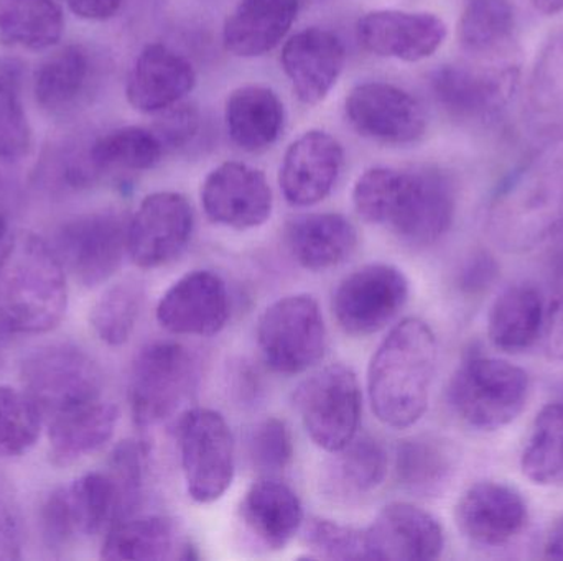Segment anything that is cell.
Returning a JSON list of instances; mask_svg holds the SVG:
<instances>
[{"instance_id":"1","label":"cell","mask_w":563,"mask_h":561,"mask_svg":"<svg viewBox=\"0 0 563 561\" xmlns=\"http://www.w3.org/2000/svg\"><path fill=\"white\" fill-rule=\"evenodd\" d=\"M353 204L366 223L389 226L404 243L426 247L449 233L456 203L442 171L374 167L357 178Z\"/></svg>"},{"instance_id":"2","label":"cell","mask_w":563,"mask_h":561,"mask_svg":"<svg viewBox=\"0 0 563 561\" xmlns=\"http://www.w3.org/2000/svg\"><path fill=\"white\" fill-rule=\"evenodd\" d=\"M437 358L435 333L422 319L406 318L390 329L367 369L371 408L380 424L409 428L423 417Z\"/></svg>"},{"instance_id":"3","label":"cell","mask_w":563,"mask_h":561,"mask_svg":"<svg viewBox=\"0 0 563 561\" xmlns=\"http://www.w3.org/2000/svg\"><path fill=\"white\" fill-rule=\"evenodd\" d=\"M68 306L65 267L55 249L26 231L0 254V325L16 335H43L62 323Z\"/></svg>"},{"instance_id":"4","label":"cell","mask_w":563,"mask_h":561,"mask_svg":"<svg viewBox=\"0 0 563 561\" xmlns=\"http://www.w3.org/2000/svg\"><path fill=\"white\" fill-rule=\"evenodd\" d=\"M493 227L509 249H529L563 234V144L503 184Z\"/></svg>"},{"instance_id":"5","label":"cell","mask_w":563,"mask_h":561,"mask_svg":"<svg viewBox=\"0 0 563 561\" xmlns=\"http://www.w3.org/2000/svg\"><path fill=\"white\" fill-rule=\"evenodd\" d=\"M529 388L525 369L503 359L470 356L452 375L449 402L470 427L495 431L522 414Z\"/></svg>"},{"instance_id":"6","label":"cell","mask_w":563,"mask_h":561,"mask_svg":"<svg viewBox=\"0 0 563 561\" xmlns=\"http://www.w3.org/2000/svg\"><path fill=\"white\" fill-rule=\"evenodd\" d=\"M198 381V364L180 343L145 346L131 372L129 401L139 427H154L177 414Z\"/></svg>"},{"instance_id":"7","label":"cell","mask_w":563,"mask_h":561,"mask_svg":"<svg viewBox=\"0 0 563 561\" xmlns=\"http://www.w3.org/2000/svg\"><path fill=\"white\" fill-rule=\"evenodd\" d=\"M26 394L42 412L56 415L101 397L104 374L91 355L69 343L43 346L20 366Z\"/></svg>"},{"instance_id":"8","label":"cell","mask_w":563,"mask_h":561,"mask_svg":"<svg viewBox=\"0 0 563 561\" xmlns=\"http://www.w3.org/2000/svg\"><path fill=\"white\" fill-rule=\"evenodd\" d=\"M178 448L188 496L200 504L221 500L236 471L233 434L223 415L211 408L187 412L178 424Z\"/></svg>"},{"instance_id":"9","label":"cell","mask_w":563,"mask_h":561,"mask_svg":"<svg viewBox=\"0 0 563 561\" xmlns=\"http://www.w3.org/2000/svg\"><path fill=\"white\" fill-rule=\"evenodd\" d=\"M261 355L273 371L301 374L323 358L327 326L317 300L290 295L267 306L257 326Z\"/></svg>"},{"instance_id":"10","label":"cell","mask_w":563,"mask_h":561,"mask_svg":"<svg viewBox=\"0 0 563 561\" xmlns=\"http://www.w3.org/2000/svg\"><path fill=\"white\" fill-rule=\"evenodd\" d=\"M305 430L321 450L336 453L357 435L361 391L353 369L331 364L311 374L295 392Z\"/></svg>"},{"instance_id":"11","label":"cell","mask_w":563,"mask_h":561,"mask_svg":"<svg viewBox=\"0 0 563 561\" xmlns=\"http://www.w3.org/2000/svg\"><path fill=\"white\" fill-rule=\"evenodd\" d=\"M129 221L115 211L81 214L59 226L56 256L82 287L95 289L108 282L128 253Z\"/></svg>"},{"instance_id":"12","label":"cell","mask_w":563,"mask_h":561,"mask_svg":"<svg viewBox=\"0 0 563 561\" xmlns=\"http://www.w3.org/2000/svg\"><path fill=\"white\" fill-rule=\"evenodd\" d=\"M409 300L402 270L369 263L343 279L333 295L338 325L351 336H369L386 328Z\"/></svg>"},{"instance_id":"13","label":"cell","mask_w":563,"mask_h":561,"mask_svg":"<svg viewBox=\"0 0 563 561\" xmlns=\"http://www.w3.org/2000/svg\"><path fill=\"white\" fill-rule=\"evenodd\" d=\"M194 224V210L184 194H148L129 220L128 254L132 262L141 269L174 262L187 249Z\"/></svg>"},{"instance_id":"14","label":"cell","mask_w":563,"mask_h":561,"mask_svg":"<svg viewBox=\"0 0 563 561\" xmlns=\"http://www.w3.org/2000/svg\"><path fill=\"white\" fill-rule=\"evenodd\" d=\"M344 112L357 134L380 144H413L426 134L427 117L420 102L389 82L354 86L344 101Z\"/></svg>"},{"instance_id":"15","label":"cell","mask_w":563,"mask_h":561,"mask_svg":"<svg viewBox=\"0 0 563 561\" xmlns=\"http://www.w3.org/2000/svg\"><path fill=\"white\" fill-rule=\"evenodd\" d=\"M201 204L213 223L246 231L269 221L274 197L263 171L241 161H227L205 180Z\"/></svg>"},{"instance_id":"16","label":"cell","mask_w":563,"mask_h":561,"mask_svg":"<svg viewBox=\"0 0 563 561\" xmlns=\"http://www.w3.org/2000/svg\"><path fill=\"white\" fill-rule=\"evenodd\" d=\"M525 497L515 487L495 481L473 484L455 507L456 527L470 542L505 547L528 526Z\"/></svg>"},{"instance_id":"17","label":"cell","mask_w":563,"mask_h":561,"mask_svg":"<svg viewBox=\"0 0 563 561\" xmlns=\"http://www.w3.org/2000/svg\"><path fill=\"white\" fill-rule=\"evenodd\" d=\"M157 319L162 328L174 335H218L230 319L227 285L210 270H194L164 293Z\"/></svg>"},{"instance_id":"18","label":"cell","mask_w":563,"mask_h":561,"mask_svg":"<svg viewBox=\"0 0 563 561\" xmlns=\"http://www.w3.org/2000/svg\"><path fill=\"white\" fill-rule=\"evenodd\" d=\"M518 69L478 71L466 66H442L430 78L437 104L452 119L488 121L498 114L515 92Z\"/></svg>"},{"instance_id":"19","label":"cell","mask_w":563,"mask_h":561,"mask_svg":"<svg viewBox=\"0 0 563 561\" xmlns=\"http://www.w3.org/2000/svg\"><path fill=\"white\" fill-rule=\"evenodd\" d=\"M356 36L373 55L416 63L430 58L442 46L446 25L435 13L374 10L361 16Z\"/></svg>"},{"instance_id":"20","label":"cell","mask_w":563,"mask_h":561,"mask_svg":"<svg viewBox=\"0 0 563 561\" xmlns=\"http://www.w3.org/2000/svg\"><path fill=\"white\" fill-rule=\"evenodd\" d=\"M343 147L323 131H308L285 152L279 184L291 206H313L333 190L343 168Z\"/></svg>"},{"instance_id":"21","label":"cell","mask_w":563,"mask_h":561,"mask_svg":"<svg viewBox=\"0 0 563 561\" xmlns=\"http://www.w3.org/2000/svg\"><path fill=\"white\" fill-rule=\"evenodd\" d=\"M280 61L297 98L303 104L314 105L336 85L346 63V49L340 36L330 30L311 26L285 43Z\"/></svg>"},{"instance_id":"22","label":"cell","mask_w":563,"mask_h":561,"mask_svg":"<svg viewBox=\"0 0 563 561\" xmlns=\"http://www.w3.org/2000/svg\"><path fill=\"white\" fill-rule=\"evenodd\" d=\"M374 560L429 561L445 547L442 526L432 514L409 503H393L367 527Z\"/></svg>"},{"instance_id":"23","label":"cell","mask_w":563,"mask_h":561,"mask_svg":"<svg viewBox=\"0 0 563 561\" xmlns=\"http://www.w3.org/2000/svg\"><path fill=\"white\" fill-rule=\"evenodd\" d=\"M197 85L194 66L180 53L152 43L139 53L129 72L125 96L135 111L157 114L178 104Z\"/></svg>"},{"instance_id":"24","label":"cell","mask_w":563,"mask_h":561,"mask_svg":"<svg viewBox=\"0 0 563 561\" xmlns=\"http://www.w3.org/2000/svg\"><path fill=\"white\" fill-rule=\"evenodd\" d=\"M101 559L109 561H164L198 559L181 537L180 527L165 516L129 517L109 529Z\"/></svg>"},{"instance_id":"25","label":"cell","mask_w":563,"mask_h":561,"mask_svg":"<svg viewBox=\"0 0 563 561\" xmlns=\"http://www.w3.org/2000/svg\"><path fill=\"white\" fill-rule=\"evenodd\" d=\"M241 517L247 532L269 550L287 547L305 523L297 494L274 476L250 487L241 504Z\"/></svg>"},{"instance_id":"26","label":"cell","mask_w":563,"mask_h":561,"mask_svg":"<svg viewBox=\"0 0 563 561\" xmlns=\"http://www.w3.org/2000/svg\"><path fill=\"white\" fill-rule=\"evenodd\" d=\"M298 5V0H240L224 23L228 52L240 58L266 55L294 25Z\"/></svg>"},{"instance_id":"27","label":"cell","mask_w":563,"mask_h":561,"mask_svg":"<svg viewBox=\"0 0 563 561\" xmlns=\"http://www.w3.org/2000/svg\"><path fill=\"white\" fill-rule=\"evenodd\" d=\"M285 243L298 266L311 272L346 262L357 246L356 227L336 213L307 214L288 224Z\"/></svg>"},{"instance_id":"28","label":"cell","mask_w":563,"mask_h":561,"mask_svg":"<svg viewBox=\"0 0 563 561\" xmlns=\"http://www.w3.org/2000/svg\"><path fill=\"white\" fill-rule=\"evenodd\" d=\"M118 422V407L101 401L53 415L48 430L49 461L65 468L96 453L111 440Z\"/></svg>"},{"instance_id":"29","label":"cell","mask_w":563,"mask_h":561,"mask_svg":"<svg viewBox=\"0 0 563 561\" xmlns=\"http://www.w3.org/2000/svg\"><path fill=\"white\" fill-rule=\"evenodd\" d=\"M460 455L455 445L437 435H417L399 441L394 455L396 480L407 493L439 497L456 474Z\"/></svg>"},{"instance_id":"30","label":"cell","mask_w":563,"mask_h":561,"mask_svg":"<svg viewBox=\"0 0 563 561\" xmlns=\"http://www.w3.org/2000/svg\"><path fill=\"white\" fill-rule=\"evenodd\" d=\"M224 121L233 144L254 154L276 144L284 128L285 109L273 89L241 86L228 98Z\"/></svg>"},{"instance_id":"31","label":"cell","mask_w":563,"mask_h":561,"mask_svg":"<svg viewBox=\"0 0 563 561\" xmlns=\"http://www.w3.org/2000/svg\"><path fill=\"white\" fill-rule=\"evenodd\" d=\"M95 65L88 49L68 45L49 55L35 72L33 94L36 104L53 115L78 108L91 88Z\"/></svg>"},{"instance_id":"32","label":"cell","mask_w":563,"mask_h":561,"mask_svg":"<svg viewBox=\"0 0 563 561\" xmlns=\"http://www.w3.org/2000/svg\"><path fill=\"white\" fill-rule=\"evenodd\" d=\"M545 302L532 285H515L493 303L488 316L492 345L503 352L518 355L528 351L542 338Z\"/></svg>"},{"instance_id":"33","label":"cell","mask_w":563,"mask_h":561,"mask_svg":"<svg viewBox=\"0 0 563 561\" xmlns=\"http://www.w3.org/2000/svg\"><path fill=\"white\" fill-rule=\"evenodd\" d=\"M525 115L536 137L563 141V32L538 56L526 92Z\"/></svg>"},{"instance_id":"34","label":"cell","mask_w":563,"mask_h":561,"mask_svg":"<svg viewBox=\"0 0 563 561\" xmlns=\"http://www.w3.org/2000/svg\"><path fill=\"white\" fill-rule=\"evenodd\" d=\"M65 16L55 0H0V43L13 48H52L62 40Z\"/></svg>"},{"instance_id":"35","label":"cell","mask_w":563,"mask_h":561,"mask_svg":"<svg viewBox=\"0 0 563 561\" xmlns=\"http://www.w3.org/2000/svg\"><path fill=\"white\" fill-rule=\"evenodd\" d=\"M333 455L327 468L328 493L343 500L364 496L386 480L389 458L386 451L371 437H354L346 447Z\"/></svg>"},{"instance_id":"36","label":"cell","mask_w":563,"mask_h":561,"mask_svg":"<svg viewBox=\"0 0 563 561\" xmlns=\"http://www.w3.org/2000/svg\"><path fill=\"white\" fill-rule=\"evenodd\" d=\"M521 468L539 486H563V404H549L539 412Z\"/></svg>"},{"instance_id":"37","label":"cell","mask_w":563,"mask_h":561,"mask_svg":"<svg viewBox=\"0 0 563 561\" xmlns=\"http://www.w3.org/2000/svg\"><path fill=\"white\" fill-rule=\"evenodd\" d=\"M164 154V145L155 132L137 125L108 132L89 147V157L101 175L109 170H151Z\"/></svg>"},{"instance_id":"38","label":"cell","mask_w":563,"mask_h":561,"mask_svg":"<svg viewBox=\"0 0 563 561\" xmlns=\"http://www.w3.org/2000/svg\"><path fill=\"white\" fill-rule=\"evenodd\" d=\"M516 29L511 0H468L459 23L463 49L489 55L508 45Z\"/></svg>"},{"instance_id":"39","label":"cell","mask_w":563,"mask_h":561,"mask_svg":"<svg viewBox=\"0 0 563 561\" xmlns=\"http://www.w3.org/2000/svg\"><path fill=\"white\" fill-rule=\"evenodd\" d=\"M142 305L144 285L135 279L122 280L99 296L89 313V325L106 345H125L137 325Z\"/></svg>"},{"instance_id":"40","label":"cell","mask_w":563,"mask_h":561,"mask_svg":"<svg viewBox=\"0 0 563 561\" xmlns=\"http://www.w3.org/2000/svg\"><path fill=\"white\" fill-rule=\"evenodd\" d=\"M66 490L78 536H96L118 523V493L108 471L82 474Z\"/></svg>"},{"instance_id":"41","label":"cell","mask_w":563,"mask_h":561,"mask_svg":"<svg viewBox=\"0 0 563 561\" xmlns=\"http://www.w3.org/2000/svg\"><path fill=\"white\" fill-rule=\"evenodd\" d=\"M42 408L26 392L0 385V457H22L42 431Z\"/></svg>"},{"instance_id":"42","label":"cell","mask_w":563,"mask_h":561,"mask_svg":"<svg viewBox=\"0 0 563 561\" xmlns=\"http://www.w3.org/2000/svg\"><path fill=\"white\" fill-rule=\"evenodd\" d=\"M301 542L310 550V559L374 560L367 529L344 526L323 517L305 520L301 526Z\"/></svg>"},{"instance_id":"43","label":"cell","mask_w":563,"mask_h":561,"mask_svg":"<svg viewBox=\"0 0 563 561\" xmlns=\"http://www.w3.org/2000/svg\"><path fill=\"white\" fill-rule=\"evenodd\" d=\"M247 457L254 470L264 476L287 470L294 460V440L287 424L271 417L254 425L247 435Z\"/></svg>"},{"instance_id":"44","label":"cell","mask_w":563,"mask_h":561,"mask_svg":"<svg viewBox=\"0 0 563 561\" xmlns=\"http://www.w3.org/2000/svg\"><path fill=\"white\" fill-rule=\"evenodd\" d=\"M109 476L114 483L119 501V519L134 516L141 506L144 490V451L135 441H122L109 460ZM115 523V524H118Z\"/></svg>"},{"instance_id":"45","label":"cell","mask_w":563,"mask_h":561,"mask_svg":"<svg viewBox=\"0 0 563 561\" xmlns=\"http://www.w3.org/2000/svg\"><path fill=\"white\" fill-rule=\"evenodd\" d=\"M32 148V128L19 96L0 78V161L22 160Z\"/></svg>"},{"instance_id":"46","label":"cell","mask_w":563,"mask_h":561,"mask_svg":"<svg viewBox=\"0 0 563 561\" xmlns=\"http://www.w3.org/2000/svg\"><path fill=\"white\" fill-rule=\"evenodd\" d=\"M40 534L46 549L53 552L65 550L78 537L66 487L52 491L43 501L40 507Z\"/></svg>"},{"instance_id":"47","label":"cell","mask_w":563,"mask_h":561,"mask_svg":"<svg viewBox=\"0 0 563 561\" xmlns=\"http://www.w3.org/2000/svg\"><path fill=\"white\" fill-rule=\"evenodd\" d=\"M161 121L155 127V135L164 145L165 150H177L190 144L200 128V115L191 105L178 104L165 109Z\"/></svg>"},{"instance_id":"48","label":"cell","mask_w":563,"mask_h":561,"mask_svg":"<svg viewBox=\"0 0 563 561\" xmlns=\"http://www.w3.org/2000/svg\"><path fill=\"white\" fill-rule=\"evenodd\" d=\"M545 355L554 361H563V280L555 289L551 302L545 305L544 332Z\"/></svg>"},{"instance_id":"49","label":"cell","mask_w":563,"mask_h":561,"mask_svg":"<svg viewBox=\"0 0 563 561\" xmlns=\"http://www.w3.org/2000/svg\"><path fill=\"white\" fill-rule=\"evenodd\" d=\"M22 524L15 509L0 496V561L22 559Z\"/></svg>"},{"instance_id":"50","label":"cell","mask_w":563,"mask_h":561,"mask_svg":"<svg viewBox=\"0 0 563 561\" xmlns=\"http://www.w3.org/2000/svg\"><path fill=\"white\" fill-rule=\"evenodd\" d=\"M496 272H498V266H496L495 260L486 254H478L470 260L468 266L463 270L460 285L465 292H482V290L488 289L489 283L496 277Z\"/></svg>"},{"instance_id":"51","label":"cell","mask_w":563,"mask_h":561,"mask_svg":"<svg viewBox=\"0 0 563 561\" xmlns=\"http://www.w3.org/2000/svg\"><path fill=\"white\" fill-rule=\"evenodd\" d=\"M63 2L76 16L92 20V22L112 19L122 5V0H63Z\"/></svg>"},{"instance_id":"52","label":"cell","mask_w":563,"mask_h":561,"mask_svg":"<svg viewBox=\"0 0 563 561\" xmlns=\"http://www.w3.org/2000/svg\"><path fill=\"white\" fill-rule=\"evenodd\" d=\"M544 557L549 560H563V517L555 520L545 536Z\"/></svg>"},{"instance_id":"53","label":"cell","mask_w":563,"mask_h":561,"mask_svg":"<svg viewBox=\"0 0 563 561\" xmlns=\"http://www.w3.org/2000/svg\"><path fill=\"white\" fill-rule=\"evenodd\" d=\"M536 10L544 15H558L563 12V0H532Z\"/></svg>"},{"instance_id":"54","label":"cell","mask_w":563,"mask_h":561,"mask_svg":"<svg viewBox=\"0 0 563 561\" xmlns=\"http://www.w3.org/2000/svg\"><path fill=\"white\" fill-rule=\"evenodd\" d=\"M5 333L7 329L3 328L2 325H0V366L3 364V358H5Z\"/></svg>"},{"instance_id":"55","label":"cell","mask_w":563,"mask_h":561,"mask_svg":"<svg viewBox=\"0 0 563 561\" xmlns=\"http://www.w3.org/2000/svg\"><path fill=\"white\" fill-rule=\"evenodd\" d=\"M7 233V220L5 214L0 211V243H2L3 237H5Z\"/></svg>"}]
</instances>
